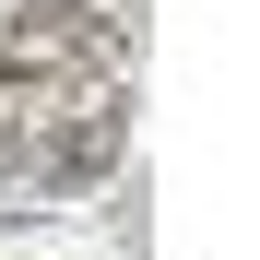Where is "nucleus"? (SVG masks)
Masks as SVG:
<instances>
[{
    "label": "nucleus",
    "instance_id": "f257e3e1",
    "mask_svg": "<svg viewBox=\"0 0 260 260\" xmlns=\"http://www.w3.org/2000/svg\"><path fill=\"white\" fill-rule=\"evenodd\" d=\"M118 154H130V36L95 0H12L0 12V178L71 201Z\"/></svg>",
    "mask_w": 260,
    "mask_h": 260
}]
</instances>
